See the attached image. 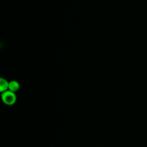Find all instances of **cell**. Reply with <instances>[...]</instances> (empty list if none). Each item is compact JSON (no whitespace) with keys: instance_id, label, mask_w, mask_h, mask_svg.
Here are the masks:
<instances>
[{"instance_id":"7a4b0ae2","label":"cell","mask_w":147,"mask_h":147,"mask_svg":"<svg viewBox=\"0 0 147 147\" xmlns=\"http://www.w3.org/2000/svg\"><path fill=\"white\" fill-rule=\"evenodd\" d=\"M20 88V84L16 80H11L9 83V88L8 90L12 92H16Z\"/></svg>"},{"instance_id":"3957f363","label":"cell","mask_w":147,"mask_h":147,"mask_svg":"<svg viewBox=\"0 0 147 147\" xmlns=\"http://www.w3.org/2000/svg\"><path fill=\"white\" fill-rule=\"evenodd\" d=\"M9 82L5 79L1 78L0 79V91L1 92L8 90Z\"/></svg>"},{"instance_id":"6da1fadb","label":"cell","mask_w":147,"mask_h":147,"mask_svg":"<svg viewBox=\"0 0 147 147\" xmlns=\"http://www.w3.org/2000/svg\"><path fill=\"white\" fill-rule=\"evenodd\" d=\"M1 98L3 102L5 104L9 106L14 105L17 100V96L15 92L9 90L2 92Z\"/></svg>"}]
</instances>
